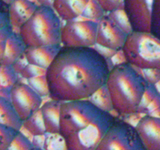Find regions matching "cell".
<instances>
[{"label": "cell", "mask_w": 160, "mask_h": 150, "mask_svg": "<svg viewBox=\"0 0 160 150\" xmlns=\"http://www.w3.org/2000/svg\"><path fill=\"white\" fill-rule=\"evenodd\" d=\"M36 1L39 3V6H47V7H51L53 2V0H36Z\"/></svg>", "instance_id": "cell-37"}, {"label": "cell", "mask_w": 160, "mask_h": 150, "mask_svg": "<svg viewBox=\"0 0 160 150\" xmlns=\"http://www.w3.org/2000/svg\"><path fill=\"white\" fill-rule=\"evenodd\" d=\"M105 12L100 7L96 0H89L88 3L81 16L85 18L87 21L98 22L105 16Z\"/></svg>", "instance_id": "cell-22"}, {"label": "cell", "mask_w": 160, "mask_h": 150, "mask_svg": "<svg viewBox=\"0 0 160 150\" xmlns=\"http://www.w3.org/2000/svg\"><path fill=\"white\" fill-rule=\"evenodd\" d=\"M150 33L160 40V0H154Z\"/></svg>", "instance_id": "cell-25"}, {"label": "cell", "mask_w": 160, "mask_h": 150, "mask_svg": "<svg viewBox=\"0 0 160 150\" xmlns=\"http://www.w3.org/2000/svg\"><path fill=\"white\" fill-rule=\"evenodd\" d=\"M13 31L14 30L10 24L0 28V42H6Z\"/></svg>", "instance_id": "cell-33"}, {"label": "cell", "mask_w": 160, "mask_h": 150, "mask_svg": "<svg viewBox=\"0 0 160 150\" xmlns=\"http://www.w3.org/2000/svg\"><path fill=\"white\" fill-rule=\"evenodd\" d=\"M147 150H160V117L145 114L135 126Z\"/></svg>", "instance_id": "cell-11"}, {"label": "cell", "mask_w": 160, "mask_h": 150, "mask_svg": "<svg viewBox=\"0 0 160 150\" xmlns=\"http://www.w3.org/2000/svg\"><path fill=\"white\" fill-rule=\"evenodd\" d=\"M142 73H141L147 82L148 84L155 85L160 82V70L158 69H144L141 70Z\"/></svg>", "instance_id": "cell-31"}, {"label": "cell", "mask_w": 160, "mask_h": 150, "mask_svg": "<svg viewBox=\"0 0 160 150\" xmlns=\"http://www.w3.org/2000/svg\"><path fill=\"white\" fill-rule=\"evenodd\" d=\"M158 94H159V93H158V90L155 88V85L148 84L144 95H143L142 99H141V104H140L138 113H139V114L144 113L145 109L148 107V105L155 99V98L156 97Z\"/></svg>", "instance_id": "cell-28"}, {"label": "cell", "mask_w": 160, "mask_h": 150, "mask_svg": "<svg viewBox=\"0 0 160 150\" xmlns=\"http://www.w3.org/2000/svg\"><path fill=\"white\" fill-rule=\"evenodd\" d=\"M115 119L89 99L62 102L59 134L67 150H96Z\"/></svg>", "instance_id": "cell-2"}, {"label": "cell", "mask_w": 160, "mask_h": 150, "mask_svg": "<svg viewBox=\"0 0 160 150\" xmlns=\"http://www.w3.org/2000/svg\"><path fill=\"white\" fill-rule=\"evenodd\" d=\"M89 0H53L52 7L60 19L65 22L82 16Z\"/></svg>", "instance_id": "cell-14"}, {"label": "cell", "mask_w": 160, "mask_h": 150, "mask_svg": "<svg viewBox=\"0 0 160 150\" xmlns=\"http://www.w3.org/2000/svg\"><path fill=\"white\" fill-rule=\"evenodd\" d=\"M98 22L72 21L61 29V45L66 47H93L96 45Z\"/></svg>", "instance_id": "cell-7"}, {"label": "cell", "mask_w": 160, "mask_h": 150, "mask_svg": "<svg viewBox=\"0 0 160 150\" xmlns=\"http://www.w3.org/2000/svg\"><path fill=\"white\" fill-rule=\"evenodd\" d=\"M10 100L22 122L42 105V98L28 84L21 82H18L10 88Z\"/></svg>", "instance_id": "cell-8"}, {"label": "cell", "mask_w": 160, "mask_h": 150, "mask_svg": "<svg viewBox=\"0 0 160 150\" xmlns=\"http://www.w3.org/2000/svg\"><path fill=\"white\" fill-rule=\"evenodd\" d=\"M61 104V102L51 99L40 108L47 134H59Z\"/></svg>", "instance_id": "cell-15"}, {"label": "cell", "mask_w": 160, "mask_h": 150, "mask_svg": "<svg viewBox=\"0 0 160 150\" xmlns=\"http://www.w3.org/2000/svg\"><path fill=\"white\" fill-rule=\"evenodd\" d=\"M89 100L92 103L94 104L96 106H98V108H100L102 110H104L106 112L111 113V111L113 110L110 96H109V93L108 91V89L105 85H104L99 90H98L89 99Z\"/></svg>", "instance_id": "cell-19"}, {"label": "cell", "mask_w": 160, "mask_h": 150, "mask_svg": "<svg viewBox=\"0 0 160 150\" xmlns=\"http://www.w3.org/2000/svg\"><path fill=\"white\" fill-rule=\"evenodd\" d=\"M154 0H124V11L133 31L150 32Z\"/></svg>", "instance_id": "cell-9"}, {"label": "cell", "mask_w": 160, "mask_h": 150, "mask_svg": "<svg viewBox=\"0 0 160 150\" xmlns=\"http://www.w3.org/2000/svg\"><path fill=\"white\" fill-rule=\"evenodd\" d=\"M61 19L51 7L38 6L32 17L18 30L26 47L61 45Z\"/></svg>", "instance_id": "cell-4"}, {"label": "cell", "mask_w": 160, "mask_h": 150, "mask_svg": "<svg viewBox=\"0 0 160 150\" xmlns=\"http://www.w3.org/2000/svg\"><path fill=\"white\" fill-rule=\"evenodd\" d=\"M18 75L12 66L0 65V85L2 88H12L19 82Z\"/></svg>", "instance_id": "cell-21"}, {"label": "cell", "mask_w": 160, "mask_h": 150, "mask_svg": "<svg viewBox=\"0 0 160 150\" xmlns=\"http://www.w3.org/2000/svg\"><path fill=\"white\" fill-rule=\"evenodd\" d=\"M105 13L118 10H124V0H96Z\"/></svg>", "instance_id": "cell-30"}, {"label": "cell", "mask_w": 160, "mask_h": 150, "mask_svg": "<svg viewBox=\"0 0 160 150\" xmlns=\"http://www.w3.org/2000/svg\"><path fill=\"white\" fill-rule=\"evenodd\" d=\"M2 88V86H1V85H0V88Z\"/></svg>", "instance_id": "cell-41"}, {"label": "cell", "mask_w": 160, "mask_h": 150, "mask_svg": "<svg viewBox=\"0 0 160 150\" xmlns=\"http://www.w3.org/2000/svg\"><path fill=\"white\" fill-rule=\"evenodd\" d=\"M106 15L116 27H118L120 30H122L127 35H130L133 31L131 24L124 10H115V11L106 13Z\"/></svg>", "instance_id": "cell-20"}, {"label": "cell", "mask_w": 160, "mask_h": 150, "mask_svg": "<svg viewBox=\"0 0 160 150\" xmlns=\"http://www.w3.org/2000/svg\"><path fill=\"white\" fill-rule=\"evenodd\" d=\"M126 61L140 70H160V40L150 32L132 31L122 49Z\"/></svg>", "instance_id": "cell-5"}, {"label": "cell", "mask_w": 160, "mask_h": 150, "mask_svg": "<svg viewBox=\"0 0 160 150\" xmlns=\"http://www.w3.org/2000/svg\"><path fill=\"white\" fill-rule=\"evenodd\" d=\"M19 131L0 124V150H7Z\"/></svg>", "instance_id": "cell-24"}, {"label": "cell", "mask_w": 160, "mask_h": 150, "mask_svg": "<svg viewBox=\"0 0 160 150\" xmlns=\"http://www.w3.org/2000/svg\"><path fill=\"white\" fill-rule=\"evenodd\" d=\"M96 150H147L135 126L123 120L115 119Z\"/></svg>", "instance_id": "cell-6"}, {"label": "cell", "mask_w": 160, "mask_h": 150, "mask_svg": "<svg viewBox=\"0 0 160 150\" xmlns=\"http://www.w3.org/2000/svg\"><path fill=\"white\" fill-rule=\"evenodd\" d=\"M147 85L141 73L127 62L114 65L105 84L113 110L121 115L138 114Z\"/></svg>", "instance_id": "cell-3"}, {"label": "cell", "mask_w": 160, "mask_h": 150, "mask_svg": "<svg viewBox=\"0 0 160 150\" xmlns=\"http://www.w3.org/2000/svg\"><path fill=\"white\" fill-rule=\"evenodd\" d=\"M43 148L44 150H67L65 142L59 134H48Z\"/></svg>", "instance_id": "cell-27"}, {"label": "cell", "mask_w": 160, "mask_h": 150, "mask_svg": "<svg viewBox=\"0 0 160 150\" xmlns=\"http://www.w3.org/2000/svg\"><path fill=\"white\" fill-rule=\"evenodd\" d=\"M61 45L28 47L24 56L28 63L47 70L61 49Z\"/></svg>", "instance_id": "cell-12"}, {"label": "cell", "mask_w": 160, "mask_h": 150, "mask_svg": "<svg viewBox=\"0 0 160 150\" xmlns=\"http://www.w3.org/2000/svg\"><path fill=\"white\" fill-rule=\"evenodd\" d=\"M34 147L32 141L22 131H19L7 150H30Z\"/></svg>", "instance_id": "cell-23"}, {"label": "cell", "mask_w": 160, "mask_h": 150, "mask_svg": "<svg viewBox=\"0 0 160 150\" xmlns=\"http://www.w3.org/2000/svg\"><path fill=\"white\" fill-rule=\"evenodd\" d=\"M5 45L6 42H0V63L2 61V57H3L4 50H5Z\"/></svg>", "instance_id": "cell-38"}, {"label": "cell", "mask_w": 160, "mask_h": 150, "mask_svg": "<svg viewBox=\"0 0 160 150\" xmlns=\"http://www.w3.org/2000/svg\"><path fill=\"white\" fill-rule=\"evenodd\" d=\"M10 88H0V96L10 99Z\"/></svg>", "instance_id": "cell-36"}, {"label": "cell", "mask_w": 160, "mask_h": 150, "mask_svg": "<svg viewBox=\"0 0 160 150\" xmlns=\"http://www.w3.org/2000/svg\"><path fill=\"white\" fill-rule=\"evenodd\" d=\"M22 128L30 133L32 136H42L47 134L41 110H38L31 117L24 120Z\"/></svg>", "instance_id": "cell-18"}, {"label": "cell", "mask_w": 160, "mask_h": 150, "mask_svg": "<svg viewBox=\"0 0 160 150\" xmlns=\"http://www.w3.org/2000/svg\"><path fill=\"white\" fill-rule=\"evenodd\" d=\"M27 64L28 63L27 60H26V58L24 54L19 59H18V61H16V62L14 63V64H13L12 67H13V68L14 69L15 71H16L18 74H20V73L22 71V70L26 67Z\"/></svg>", "instance_id": "cell-35"}, {"label": "cell", "mask_w": 160, "mask_h": 150, "mask_svg": "<svg viewBox=\"0 0 160 150\" xmlns=\"http://www.w3.org/2000/svg\"><path fill=\"white\" fill-rule=\"evenodd\" d=\"M26 48L19 34L13 31L6 41L3 57L0 65L13 66L24 54Z\"/></svg>", "instance_id": "cell-16"}, {"label": "cell", "mask_w": 160, "mask_h": 150, "mask_svg": "<svg viewBox=\"0 0 160 150\" xmlns=\"http://www.w3.org/2000/svg\"><path fill=\"white\" fill-rule=\"evenodd\" d=\"M110 70L93 47L61 46L46 73L49 96L61 102L89 99L105 85Z\"/></svg>", "instance_id": "cell-1"}, {"label": "cell", "mask_w": 160, "mask_h": 150, "mask_svg": "<svg viewBox=\"0 0 160 150\" xmlns=\"http://www.w3.org/2000/svg\"><path fill=\"white\" fill-rule=\"evenodd\" d=\"M30 150H44V149H42V148H38V147H34V148H32V149Z\"/></svg>", "instance_id": "cell-40"}, {"label": "cell", "mask_w": 160, "mask_h": 150, "mask_svg": "<svg viewBox=\"0 0 160 150\" xmlns=\"http://www.w3.org/2000/svg\"><path fill=\"white\" fill-rule=\"evenodd\" d=\"M4 2H6V3L7 4V5H10V3H11L12 2H13V0H2Z\"/></svg>", "instance_id": "cell-39"}, {"label": "cell", "mask_w": 160, "mask_h": 150, "mask_svg": "<svg viewBox=\"0 0 160 150\" xmlns=\"http://www.w3.org/2000/svg\"><path fill=\"white\" fill-rule=\"evenodd\" d=\"M38 6L31 0H13L9 5V17L12 27L18 28L25 24Z\"/></svg>", "instance_id": "cell-13"}, {"label": "cell", "mask_w": 160, "mask_h": 150, "mask_svg": "<svg viewBox=\"0 0 160 150\" xmlns=\"http://www.w3.org/2000/svg\"><path fill=\"white\" fill-rule=\"evenodd\" d=\"M46 73H47V70L45 69L31 65V64H27L26 67L22 70V71L20 73V75L24 78L28 80V79L34 78V77L43 76V75H46Z\"/></svg>", "instance_id": "cell-29"}, {"label": "cell", "mask_w": 160, "mask_h": 150, "mask_svg": "<svg viewBox=\"0 0 160 150\" xmlns=\"http://www.w3.org/2000/svg\"><path fill=\"white\" fill-rule=\"evenodd\" d=\"M28 85L42 98L43 96H49L48 85L46 75L28 79Z\"/></svg>", "instance_id": "cell-26"}, {"label": "cell", "mask_w": 160, "mask_h": 150, "mask_svg": "<svg viewBox=\"0 0 160 150\" xmlns=\"http://www.w3.org/2000/svg\"><path fill=\"white\" fill-rule=\"evenodd\" d=\"M22 123L10 99L0 96V124L21 131Z\"/></svg>", "instance_id": "cell-17"}, {"label": "cell", "mask_w": 160, "mask_h": 150, "mask_svg": "<svg viewBox=\"0 0 160 150\" xmlns=\"http://www.w3.org/2000/svg\"><path fill=\"white\" fill-rule=\"evenodd\" d=\"M158 108H160V94H158V96L155 98V99L148 105V107L145 109L144 113L149 114H151L152 112L155 111V110H156Z\"/></svg>", "instance_id": "cell-34"}, {"label": "cell", "mask_w": 160, "mask_h": 150, "mask_svg": "<svg viewBox=\"0 0 160 150\" xmlns=\"http://www.w3.org/2000/svg\"><path fill=\"white\" fill-rule=\"evenodd\" d=\"M9 17V5L0 0V28L10 25Z\"/></svg>", "instance_id": "cell-32"}, {"label": "cell", "mask_w": 160, "mask_h": 150, "mask_svg": "<svg viewBox=\"0 0 160 150\" xmlns=\"http://www.w3.org/2000/svg\"><path fill=\"white\" fill-rule=\"evenodd\" d=\"M98 24L96 45L115 51L122 49L127 40V34L116 27L106 14Z\"/></svg>", "instance_id": "cell-10"}]
</instances>
